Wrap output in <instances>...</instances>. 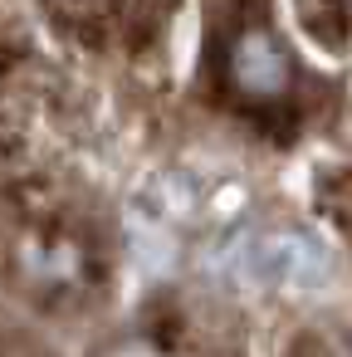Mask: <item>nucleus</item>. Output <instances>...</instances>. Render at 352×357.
<instances>
[{
    "label": "nucleus",
    "mask_w": 352,
    "mask_h": 357,
    "mask_svg": "<svg viewBox=\"0 0 352 357\" xmlns=\"http://www.w3.org/2000/svg\"><path fill=\"white\" fill-rule=\"evenodd\" d=\"M225 74L235 84V93L245 103H279L293 84V69H289V54L284 45L264 30V25H245L235 40H230V59H225Z\"/></svg>",
    "instance_id": "f257e3e1"
},
{
    "label": "nucleus",
    "mask_w": 352,
    "mask_h": 357,
    "mask_svg": "<svg viewBox=\"0 0 352 357\" xmlns=\"http://www.w3.org/2000/svg\"><path fill=\"white\" fill-rule=\"evenodd\" d=\"M245 274H254L259 284H274V289L313 284V279H323V255H318L313 240L289 235V230H274V235H259L254 240V250L245 255Z\"/></svg>",
    "instance_id": "f03ea898"
},
{
    "label": "nucleus",
    "mask_w": 352,
    "mask_h": 357,
    "mask_svg": "<svg viewBox=\"0 0 352 357\" xmlns=\"http://www.w3.org/2000/svg\"><path fill=\"white\" fill-rule=\"evenodd\" d=\"M20 264L35 284H79L84 279V250L59 235H30L20 245Z\"/></svg>",
    "instance_id": "7ed1b4c3"
},
{
    "label": "nucleus",
    "mask_w": 352,
    "mask_h": 357,
    "mask_svg": "<svg viewBox=\"0 0 352 357\" xmlns=\"http://www.w3.org/2000/svg\"><path fill=\"white\" fill-rule=\"evenodd\" d=\"M103 357H167V352H162V347H152V342H142V337H137V342H118V347H108V352H103Z\"/></svg>",
    "instance_id": "20e7f679"
}]
</instances>
